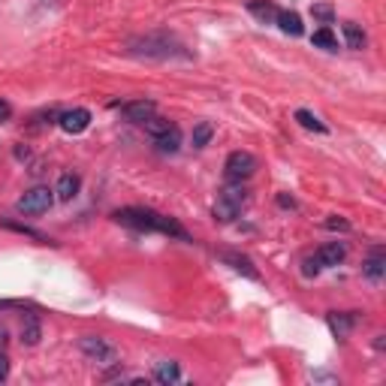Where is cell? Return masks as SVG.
I'll use <instances>...</instances> for the list:
<instances>
[{"label": "cell", "mask_w": 386, "mask_h": 386, "mask_svg": "<svg viewBox=\"0 0 386 386\" xmlns=\"http://www.w3.org/2000/svg\"><path fill=\"white\" fill-rule=\"evenodd\" d=\"M79 350L84 359L96 362V365H118L121 362V350L109 341V338H100V335H82Z\"/></svg>", "instance_id": "obj_4"}, {"label": "cell", "mask_w": 386, "mask_h": 386, "mask_svg": "<svg viewBox=\"0 0 386 386\" xmlns=\"http://www.w3.org/2000/svg\"><path fill=\"white\" fill-rule=\"evenodd\" d=\"M40 338H43L40 317H36V314H24V320H21V341L28 347H36V344H40Z\"/></svg>", "instance_id": "obj_15"}, {"label": "cell", "mask_w": 386, "mask_h": 386, "mask_svg": "<svg viewBox=\"0 0 386 386\" xmlns=\"http://www.w3.org/2000/svg\"><path fill=\"white\" fill-rule=\"evenodd\" d=\"M112 221L121 226H130L136 233H163L169 238H181V241H190V236L184 233V226L172 217H166L154 209H139V205H127V209H115L112 211Z\"/></svg>", "instance_id": "obj_1"}, {"label": "cell", "mask_w": 386, "mask_h": 386, "mask_svg": "<svg viewBox=\"0 0 386 386\" xmlns=\"http://www.w3.org/2000/svg\"><path fill=\"white\" fill-rule=\"evenodd\" d=\"M127 52L133 57H145V60H172V57H190V52L181 45L172 33H145L130 40Z\"/></svg>", "instance_id": "obj_2"}, {"label": "cell", "mask_w": 386, "mask_h": 386, "mask_svg": "<svg viewBox=\"0 0 386 386\" xmlns=\"http://www.w3.org/2000/svg\"><path fill=\"white\" fill-rule=\"evenodd\" d=\"M275 21H277V28H281L287 36H302V33H305L302 16H299V12H293V9H277Z\"/></svg>", "instance_id": "obj_13"}, {"label": "cell", "mask_w": 386, "mask_h": 386, "mask_svg": "<svg viewBox=\"0 0 386 386\" xmlns=\"http://www.w3.org/2000/svg\"><path fill=\"white\" fill-rule=\"evenodd\" d=\"M245 202H248V190L241 187V181H229V187H224V193L217 197L214 209H211L214 221L217 224H233L241 214V205Z\"/></svg>", "instance_id": "obj_3"}, {"label": "cell", "mask_w": 386, "mask_h": 386, "mask_svg": "<svg viewBox=\"0 0 386 386\" xmlns=\"http://www.w3.org/2000/svg\"><path fill=\"white\" fill-rule=\"evenodd\" d=\"M277 202H281L284 209H296V202H293V199H287V197H277Z\"/></svg>", "instance_id": "obj_30"}, {"label": "cell", "mask_w": 386, "mask_h": 386, "mask_svg": "<svg viewBox=\"0 0 386 386\" xmlns=\"http://www.w3.org/2000/svg\"><path fill=\"white\" fill-rule=\"evenodd\" d=\"M302 265H305V269H302V272H305L308 277H314V275H320V272H323V265H320V260H317V257H308V260L302 263Z\"/></svg>", "instance_id": "obj_26"}, {"label": "cell", "mask_w": 386, "mask_h": 386, "mask_svg": "<svg viewBox=\"0 0 386 386\" xmlns=\"http://www.w3.org/2000/svg\"><path fill=\"white\" fill-rule=\"evenodd\" d=\"M326 229H341V233H347L350 224L341 221V217H329V221H326Z\"/></svg>", "instance_id": "obj_28"}, {"label": "cell", "mask_w": 386, "mask_h": 386, "mask_svg": "<svg viewBox=\"0 0 386 386\" xmlns=\"http://www.w3.org/2000/svg\"><path fill=\"white\" fill-rule=\"evenodd\" d=\"M57 127L64 133H70V136H79V133H84L91 127V112L88 109H82V106L67 109V112L57 115Z\"/></svg>", "instance_id": "obj_7"}, {"label": "cell", "mask_w": 386, "mask_h": 386, "mask_svg": "<svg viewBox=\"0 0 386 386\" xmlns=\"http://www.w3.org/2000/svg\"><path fill=\"white\" fill-rule=\"evenodd\" d=\"M9 118H12V106L4 100V96H0V124H6Z\"/></svg>", "instance_id": "obj_29"}, {"label": "cell", "mask_w": 386, "mask_h": 386, "mask_svg": "<svg viewBox=\"0 0 386 386\" xmlns=\"http://www.w3.org/2000/svg\"><path fill=\"white\" fill-rule=\"evenodd\" d=\"M226 181H248L253 172H257V157L250 151H233L224 163Z\"/></svg>", "instance_id": "obj_6"}, {"label": "cell", "mask_w": 386, "mask_h": 386, "mask_svg": "<svg viewBox=\"0 0 386 386\" xmlns=\"http://www.w3.org/2000/svg\"><path fill=\"white\" fill-rule=\"evenodd\" d=\"M326 323H329V329L335 338H344L353 332V326H356V317L353 314H347V311H332V314H326Z\"/></svg>", "instance_id": "obj_10"}, {"label": "cell", "mask_w": 386, "mask_h": 386, "mask_svg": "<svg viewBox=\"0 0 386 386\" xmlns=\"http://www.w3.org/2000/svg\"><path fill=\"white\" fill-rule=\"evenodd\" d=\"M211 136H214V127L209 124V121H199L197 127H193V148H205V145L211 142Z\"/></svg>", "instance_id": "obj_20"}, {"label": "cell", "mask_w": 386, "mask_h": 386, "mask_svg": "<svg viewBox=\"0 0 386 386\" xmlns=\"http://www.w3.org/2000/svg\"><path fill=\"white\" fill-rule=\"evenodd\" d=\"M311 43L317 45V48H326V52H335V48H338V36L329 28H320V31H314Z\"/></svg>", "instance_id": "obj_21"}, {"label": "cell", "mask_w": 386, "mask_h": 386, "mask_svg": "<svg viewBox=\"0 0 386 386\" xmlns=\"http://www.w3.org/2000/svg\"><path fill=\"white\" fill-rule=\"evenodd\" d=\"M248 12L253 18H260L263 24H269L277 16V6L272 4V0H248Z\"/></svg>", "instance_id": "obj_17"}, {"label": "cell", "mask_w": 386, "mask_h": 386, "mask_svg": "<svg viewBox=\"0 0 386 386\" xmlns=\"http://www.w3.org/2000/svg\"><path fill=\"white\" fill-rule=\"evenodd\" d=\"M383 272H386V260H383V248H374L371 250V257L365 260V265H362V275L368 277V281H374L377 284L380 277H383Z\"/></svg>", "instance_id": "obj_16"}, {"label": "cell", "mask_w": 386, "mask_h": 386, "mask_svg": "<svg viewBox=\"0 0 386 386\" xmlns=\"http://www.w3.org/2000/svg\"><path fill=\"white\" fill-rule=\"evenodd\" d=\"M4 344H6V329L0 326V347H4Z\"/></svg>", "instance_id": "obj_31"}, {"label": "cell", "mask_w": 386, "mask_h": 386, "mask_svg": "<svg viewBox=\"0 0 386 386\" xmlns=\"http://www.w3.org/2000/svg\"><path fill=\"white\" fill-rule=\"evenodd\" d=\"M79 190H82V178L76 172H64L57 178V187H55V197L60 202H70V199H76L79 197Z\"/></svg>", "instance_id": "obj_11"}, {"label": "cell", "mask_w": 386, "mask_h": 386, "mask_svg": "<svg viewBox=\"0 0 386 386\" xmlns=\"http://www.w3.org/2000/svg\"><path fill=\"white\" fill-rule=\"evenodd\" d=\"M344 43H347V48H353V52H359V48H365L368 36H365V31H362L359 24L347 21V24H344Z\"/></svg>", "instance_id": "obj_18"}, {"label": "cell", "mask_w": 386, "mask_h": 386, "mask_svg": "<svg viewBox=\"0 0 386 386\" xmlns=\"http://www.w3.org/2000/svg\"><path fill=\"white\" fill-rule=\"evenodd\" d=\"M314 257L320 260L323 269H329V265H338V263L347 257V248H344V241H326V245L314 253Z\"/></svg>", "instance_id": "obj_12"}, {"label": "cell", "mask_w": 386, "mask_h": 386, "mask_svg": "<svg viewBox=\"0 0 386 386\" xmlns=\"http://www.w3.org/2000/svg\"><path fill=\"white\" fill-rule=\"evenodd\" d=\"M296 121H299V124L305 127V130L326 133V124H323V121H320L317 115H314V112H308V109H296Z\"/></svg>", "instance_id": "obj_22"}, {"label": "cell", "mask_w": 386, "mask_h": 386, "mask_svg": "<svg viewBox=\"0 0 386 386\" xmlns=\"http://www.w3.org/2000/svg\"><path fill=\"white\" fill-rule=\"evenodd\" d=\"M142 127H145V133H148L151 139H157V136H163V133H166L169 127H175V124H172V121H166V118H157V115H151V118L145 121Z\"/></svg>", "instance_id": "obj_23"}, {"label": "cell", "mask_w": 386, "mask_h": 386, "mask_svg": "<svg viewBox=\"0 0 386 386\" xmlns=\"http://www.w3.org/2000/svg\"><path fill=\"white\" fill-rule=\"evenodd\" d=\"M52 202H55V190H48L45 184H36V187H31V190H24V197L16 202V209L21 211V214H43V211H48L52 209Z\"/></svg>", "instance_id": "obj_5"}, {"label": "cell", "mask_w": 386, "mask_h": 386, "mask_svg": "<svg viewBox=\"0 0 386 386\" xmlns=\"http://www.w3.org/2000/svg\"><path fill=\"white\" fill-rule=\"evenodd\" d=\"M9 377V356L4 353V347H0V383Z\"/></svg>", "instance_id": "obj_27"}, {"label": "cell", "mask_w": 386, "mask_h": 386, "mask_svg": "<svg viewBox=\"0 0 386 386\" xmlns=\"http://www.w3.org/2000/svg\"><path fill=\"white\" fill-rule=\"evenodd\" d=\"M121 115H124L130 124H145L151 115H157V103L154 100H130V103H124L121 106Z\"/></svg>", "instance_id": "obj_8"}, {"label": "cell", "mask_w": 386, "mask_h": 386, "mask_svg": "<svg viewBox=\"0 0 386 386\" xmlns=\"http://www.w3.org/2000/svg\"><path fill=\"white\" fill-rule=\"evenodd\" d=\"M4 226H6V229H16V233H21V236H31V238H36V241H48V236L36 233V229H31V226H21V224H12V221H6Z\"/></svg>", "instance_id": "obj_25"}, {"label": "cell", "mask_w": 386, "mask_h": 386, "mask_svg": "<svg viewBox=\"0 0 386 386\" xmlns=\"http://www.w3.org/2000/svg\"><path fill=\"white\" fill-rule=\"evenodd\" d=\"M154 145H157V148H160L163 154L178 151V148H181V130H178V127H169V130L163 133V136H157V139H154Z\"/></svg>", "instance_id": "obj_19"}, {"label": "cell", "mask_w": 386, "mask_h": 386, "mask_svg": "<svg viewBox=\"0 0 386 386\" xmlns=\"http://www.w3.org/2000/svg\"><path fill=\"white\" fill-rule=\"evenodd\" d=\"M151 380H157V383H178L181 380L178 362L175 359H160L154 365V371H151Z\"/></svg>", "instance_id": "obj_14"}, {"label": "cell", "mask_w": 386, "mask_h": 386, "mask_svg": "<svg viewBox=\"0 0 386 386\" xmlns=\"http://www.w3.org/2000/svg\"><path fill=\"white\" fill-rule=\"evenodd\" d=\"M221 260L229 265L233 272H238V275H245V277H250V281H260V272H257V265H253L245 253H236V250H221Z\"/></svg>", "instance_id": "obj_9"}, {"label": "cell", "mask_w": 386, "mask_h": 386, "mask_svg": "<svg viewBox=\"0 0 386 386\" xmlns=\"http://www.w3.org/2000/svg\"><path fill=\"white\" fill-rule=\"evenodd\" d=\"M311 16L317 18V21H323V28H329V24L335 21V9L329 4H314L311 6Z\"/></svg>", "instance_id": "obj_24"}]
</instances>
